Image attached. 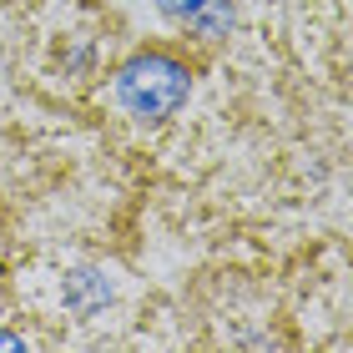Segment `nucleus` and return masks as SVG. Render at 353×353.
Here are the masks:
<instances>
[{
	"mask_svg": "<svg viewBox=\"0 0 353 353\" xmlns=\"http://www.w3.org/2000/svg\"><path fill=\"white\" fill-rule=\"evenodd\" d=\"M252 56L278 61L328 106L353 111V0H258Z\"/></svg>",
	"mask_w": 353,
	"mask_h": 353,
	"instance_id": "1",
	"label": "nucleus"
}]
</instances>
